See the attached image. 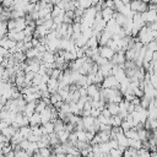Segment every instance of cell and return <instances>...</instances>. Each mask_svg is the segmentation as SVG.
Masks as SVG:
<instances>
[{
    "label": "cell",
    "instance_id": "30",
    "mask_svg": "<svg viewBox=\"0 0 157 157\" xmlns=\"http://www.w3.org/2000/svg\"><path fill=\"white\" fill-rule=\"evenodd\" d=\"M150 98H147V97H145V96H142L141 98H140V107H142V108H145V109H147V107H148V104H150Z\"/></svg>",
    "mask_w": 157,
    "mask_h": 157
},
{
    "label": "cell",
    "instance_id": "12",
    "mask_svg": "<svg viewBox=\"0 0 157 157\" xmlns=\"http://www.w3.org/2000/svg\"><path fill=\"white\" fill-rule=\"evenodd\" d=\"M105 109L110 113V115H117L119 113V107L117 103H113V102H107L105 104Z\"/></svg>",
    "mask_w": 157,
    "mask_h": 157
},
{
    "label": "cell",
    "instance_id": "7",
    "mask_svg": "<svg viewBox=\"0 0 157 157\" xmlns=\"http://www.w3.org/2000/svg\"><path fill=\"white\" fill-rule=\"evenodd\" d=\"M36 103H37V101H33V102H28V103H26V105H25V108H23V112H22V113H23L27 118H29V117L34 113Z\"/></svg>",
    "mask_w": 157,
    "mask_h": 157
},
{
    "label": "cell",
    "instance_id": "45",
    "mask_svg": "<svg viewBox=\"0 0 157 157\" xmlns=\"http://www.w3.org/2000/svg\"><path fill=\"white\" fill-rule=\"evenodd\" d=\"M56 157H65V153H55Z\"/></svg>",
    "mask_w": 157,
    "mask_h": 157
},
{
    "label": "cell",
    "instance_id": "29",
    "mask_svg": "<svg viewBox=\"0 0 157 157\" xmlns=\"http://www.w3.org/2000/svg\"><path fill=\"white\" fill-rule=\"evenodd\" d=\"M98 147H99L101 153H109V151H110V148H109V146H108L107 142H101V144H98Z\"/></svg>",
    "mask_w": 157,
    "mask_h": 157
},
{
    "label": "cell",
    "instance_id": "20",
    "mask_svg": "<svg viewBox=\"0 0 157 157\" xmlns=\"http://www.w3.org/2000/svg\"><path fill=\"white\" fill-rule=\"evenodd\" d=\"M39 54V52L37 50V48H31L25 52V55H26V59H33V58H37Z\"/></svg>",
    "mask_w": 157,
    "mask_h": 157
},
{
    "label": "cell",
    "instance_id": "22",
    "mask_svg": "<svg viewBox=\"0 0 157 157\" xmlns=\"http://www.w3.org/2000/svg\"><path fill=\"white\" fill-rule=\"evenodd\" d=\"M17 131H18L25 139H27L28 135H31V126H29V125H27V126H21V128H18Z\"/></svg>",
    "mask_w": 157,
    "mask_h": 157
},
{
    "label": "cell",
    "instance_id": "17",
    "mask_svg": "<svg viewBox=\"0 0 157 157\" xmlns=\"http://www.w3.org/2000/svg\"><path fill=\"white\" fill-rule=\"evenodd\" d=\"M69 134H70V132H67L66 130H61V131L56 132V136H58V140H59V142H60V144H65V142H67V139H69Z\"/></svg>",
    "mask_w": 157,
    "mask_h": 157
},
{
    "label": "cell",
    "instance_id": "46",
    "mask_svg": "<svg viewBox=\"0 0 157 157\" xmlns=\"http://www.w3.org/2000/svg\"><path fill=\"white\" fill-rule=\"evenodd\" d=\"M4 71H5V69H4V67L0 65V75H2V74H4Z\"/></svg>",
    "mask_w": 157,
    "mask_h": 157
},
{
    "label": "cell",
    "instance_id": "21",
    "mask_svg": "<svg viewBox=\"0 0 157 157\" xmlns=\"http://www.w3.org/2000/svg\"><path fill=\"white\" fill-rule=\"evenodd\" d=\"M53 123V125H54V132L56 134V132H59V131H61V130H64V123L60 120V119H55L54 121H52Z\"/></svg>",
    "mask_w": 157,
    "mask_h": 157
},
{
    "label": "cell",
    "instance_id": "14",
    "mask_svg": "<svg viewBox=\"0 0 157 157\" xmlns=\"http://www.w3.org/2000/svg\"><path fill=\"white\" fill-rule=\"evenodd\" d=\"M115 140H117V142H118V146H121V147H124V148L128 147V137H125L124 132L118 134V135L115 136Z\"/></svg>",
    "mask_w": 157,
    "mask_h": 157
},
{
    "label": "cell",
    "instance_id": "36",
    "mask_svg": "<svg viewBox=\"0 0 157 157\" xmlns=\"http://www.w3.org/2000/svg\"><path fill=\"white\" fill-rule=\"evenodd\" d=\"M90 115L93 117V118H97L98 115H101V110L97 109V108H91V110H90Z\"/></svg>",
    "mask_w": 157,
    "mask_h": 157
},
{
    "label": "cell",
    "instance_id": "13",
    "mask_svg": "<svg viewBox=\"0 0 157 157\" xmlns=\"http://www.w3.org/2000/svg\"><path fill=\"white\" fill-rule=\"evenodd\" d=\"M94 119H96V118H93V117H91V115L81 117V123H82V125H83V130H86L87 128H90L91 125H93Z\"/></svg>",
    "mask_w": 157,
    "mask_h": 157
},
{
    "label": "cell",
    "instance_id": "41",
    "mask_svg": "<svg viewBox=\"0 0 157 157\" xmlns=\"http://www.w3.org/2000/svg\"><path fill=\"white\" fill-rule=\"evenodd\" d=\"M7 54H9V52H7V50H6L5 48L0 47V56H1V58H5V56H6Z\"/></svg>",
    "mask_w": 157,
    "mask_h": 157
},
{
    "label": "cell",
    "instance_id": "1",
    "mask_svg": "<svg viewBox=\"0 0 157 157\" xmlns=\"http://www.w3.org/2000/svg\"><path fill=\"white\" fill-rule=\"evenodd\" d=\"M102 88H114V90H119V82L115 80V77L113 75H109L107 77L103 78L102 83H101Z\"/></svg>",
    "mask_w": 157,
    "mask_h": 157
},
{
    "label": "cell",
    "instance_id": "35",
    "mask_svg": "<svg viewBox=\"0 0 157 157\" xmlns=\"http://www.w3.org/2000/svg\"><path fill=\"white\" fill-rule=\"evenodd\" d=\"M107 144H108V146H109L110 150L112 148H118V142H117L115 139H109V141H107Z\"/></svg>",
    "mask_w": 157,
    "mask_h": 157
},
{
    "label": "cell",
    "instance_id": "34",
    "mask_svg": "<svg viewBox=\"0 0 157 157\" xmlns=\"http://www.w3.org/2000/svg\"><path fill=\"white\" fill-rule=\"evenodd\" d=\"M59 112H63V113H70V105H69V103L64 102V103H63V105L60 107Z\"/></svg>",
    "mask_w": 157,
    "mask_h": 157
},
{
    "label": "cell",
    "instance_id": "16",
    "mask_svg": "<svg viewBox=\"0 0 157 157\" xmlns=\"http://www.w3.org/2000/svg\"><path fill=\"white\" fill-rule=\"evenodd\" d=\"M29 126H33V125H40V117H39V113H33L29 118Z\"/></svg>",
    "mask_w": 157,
    "mask_h": 157
},
{
    "label": "cell",
    "instance_id": "37",
    "mask_svg": "<svg viewBox=\"0 0 157 157\" xmlns=\"http://www.w3.org/2000/svg\"><path fill=\"white\" fill-rule=\"evenodd\" d=\"M53 20V23L54 25H61V23H64V18H63V16H58V17H53L52 18Z\"/></svg>",
    "mask_w": 157,
    "mask_h": 157
},
{
    "label": "cell",
    "instance_id": "11",
    "mask_svg": "<svg viewBox=\"0 0 157 157\" xmlns=\"http://www.w3.org/2000/svg\"><path fill=\"white\" fill-rule=\"evenodd\" d=\"M26 28V21H25V17H21V18H15V32H20V31H23Z\"/></svg>",
    "mask_w": 157,
    "mask_h": 157
},
{
    "label": "cell",
    "instance_id": "19",
    "mask_svg": "<svg viewBox=\"0 0 157 157\" xmlns=\"http://www.w3.org/2000/svg\"><path fill=\"white\" fill-rule=\"evenodd\" d=\"M98 45H99V43H98L97 37L92 36V37H90V38L87 39V43H86V47H87V48H97Z\"/></svg>",
    "mask_w": 157,
    "mask_h": 157
},
{
    "label": "cell",
    "instance_id": "39",
    "mask_svg": "<svg viewBox=\"0 0 157 157\" xmlns=\"http://www.w3.org/2000/svg\"><path fill=\"white\" fill-rule=\"evenodd\" d=\"M39 139H40V136H37V135L31 134V135H28V137L26 140H28L29 142H37V141H39Z\"/></svg>",
    "mask_w": 157,
    "mask_h": 157
},
{
    "label": "cell",
    "instance_id": "3",
    "mask_svg": "<svg viewBox=\"0 0 157 157\" xmlns=\"http://www.w3.org/2000/svg\"><path fill=\"white\" fill-rule=\"evenodd\" d=\"M98 54L101 58H104L107 60H110L112 56L114 55V50L110 49L107 45H98Z\"/></svg>",
    "mask_w": 157,
    "mask_h": 157
},
{
    "label": "cell",
    "instance_id": "6",
    "mask_svg": "<svg viewBox=\"0 0 157 157\" xmlns=\"http://www.w3.org/2000/svg\"><path fill=\"white\" fill-rule=\"evenodd\" d=\"M42 63H44V64H53L54 63V60H55V54L54 53H52V52H48V50H45L44 53H42Z\"/></svg>",
    "mask_w": 157,
    "mask_h": 157
},
{
    "label": "cell",
    "instance_id": "5",
    "mask_svg": "<svg viewBox=\"0 0 157 157\" xmlns=\"http://www.w3.org/2000/svg\"><path fill=\"white\" fill-rule=\"evenodd\" d=\"M16 45V42L15 40H12V39H9L6 36L5 37H2V38H0V47H2V48H5L6 50H10L11 48H13Z\"/></svg>",
    "mask_w": 157,
    "mask_h": 157
},
{
    "label": "cell",
    "instance_id": "23",
    "mask_svg": "<svg viewBox=\"0 0 157 157\" xmlns=\"http://www.w3.org/2000/svg\"><path fill=\"white\" fill-rule=\"evenodd\" d=\"M123 119L117 114V115H112L110 117V126H120Z\"/></svg>",
    "mask_w": 157,
    "mask_h": 157
},
{
    "label": "cell",
    "instance_id": "9",
    "mask_svg": "<svg viewBox=\"0 0 157 157\" xmlns=\"http://www.w3.org/2000/svg\"><path fill=\"white\" fill-rule=\"evenodd\" d=\"M16 131H17V130H16L13 126L9 125L7 128H5L4 130H1L0 132H1V135H2V136L6 139V140H9V141H10V139H11V137H12V136L16 134Z\"/></svg>",
    "mask_w": 157,
    "mask_h": 157
},
{
    "label": "cell",
    "instance_id": "25",
    "mask_svg": "<svg viewBox=\"0 0 157 157\" xmlns=\"http://www.w3.org/2000/svg\"><path fill=\"white\" fill-rule=\"evenodd\" d=\"M124 135H125V137L131 139V140H136V139H137V131H136V130H134L132 128H131V129H129L128 131H125V132H124Z\"/></svg>",
    "mask_w": 157,
    "mask_h": 157
},
{
    "label": "cell",
    "instance_id": "44",
    "mask_svg": "<svg viewBox=\"0 0 157 157\" xmlns=\"http://www.w3.org/2000/svg\"><path fill=\"white\" fill-rule=\"evenodd\" d=\"M4 157H15V153H13V151H10L9 153L4 155Z\"/></svg>",
    "mask_w": 157,
    "mask_h": 157
},
{
    "label": "cell",
    "instance_id": "42",
    "mask_svg": "<svg viewBox=\"0 0 157 157\" xmlns=\"http://www.w3.org/2000/svg\"><path fill=\"white\" fill-rule=\"evenodd\" d=\"M7 126H9V124H7L5 120H0V131H1V130H4V129H5V128H7Z\"/></svg>",
    "mask_w": 157,
    "mask_h": 157
},
{
    "label": "cell",
    "instance_id": "33",
    "mask_svg": "<svg viewBox=\"0 0 157 157\" xmlns=\"http://www.w3.org/2000/svg\"><path fill=\"white\" fill-rule=\"evenodd\" d=\"M40 83H42V76H39L38 74H36L34 77H33V80H32V86L38 87Z\"/></svg>",
    "mask_w": 157,
    "mask_h": 157
},
{
    "label": "cell",
    "instance_id": "24",
    "mask_svg": "<svg viewBox=\"0 0 157 157\" xmlns=\"http://www.w3.org/2000/svg\"><path fill=\"white\" fill-rule=\"evenodd\" d=\"M47 107V103L42 99H37V103H36V108H34V112L36 113H40L44 108Z\"/></svg>",
    "mask_w": 157,
    "mask_h": 157
},
{
    "label": "cell",
    "instance_id": "28",
    "mask_svg": "<svg viewBox=\"0 0 157 157\" xmlns=\"http://www.w3.org/2000/svg\"><path fill=\"white\" fill-rule=\"evenodd\" d=\"M61 70L60 69H56V67H54V69H52V72H50V75H49V77L50 78H55V80H58L59 78V76L61 75Z\"/></svg>",
    "mask_w": 157,
    "mask_h": 157
},
{
    "label": "cell",
    "instance_id": "38",
    "mask_svg": "<svg viewBox=\"0 0 157 157\" xmlns=\"http://www.w3.org/2000/svg\"><path fill=\"white\" fill-rule=\"evenodd\" d=\"M108 61H109V60H107V59H104V58H101V56H98V58H97V60H96L94 63H96L98 66H102V65L107 64Z\"/></svg>",
    "mask_w": 157,
    "mask_h": 157
},
{
    "label": "cell",
    "instance_id": "40",
    "mask_svg": "<svg viewBox=\"0 0 157 157\" xmlns=\"http://www.w3.org/2000/svg\"><path fill=\"white\" fill-rule=\"evenodd\" d=\"M101 115H103V117H105V118H110L112 115H110V113L105 109V108H103L102 110H101Z\"/></svg>",
    "mask_w": 157,
    "mask_h": 157
},
{
    "label": "cell",
    "instance_id": "8",
    "mask_svg": "<svg viewBox=\"0 0 157 157\" xmlns=\"http://www.w3.org/2000/svg\"><path fill=\"white\" fill-rule=\"evenodd\" d=\"M112 67H113V65L110 64V61H108L107 64H104L102 66H98V71L103 75V77H107V76L112 75Z\"/></svg>",
    "mask_w": 157,
    "mask_h": 157
},
{
    "label": "cell",
    "instance_id": "15",
    "mask_svg": "<svg viewBox=\"0 0 157 157\" xmlns=\"http://www.w3.org/2000/svg\"><path fill=\"white\" fill-rule=\"evenodd\" d=\"M128 147H131L134 150H140V148H142V141H140L139 139H136V140L128 139Z\"/></svg>",
    "mask_w": 157,
    "mask_h": 157
},
{
    "label": "cell",
    "instance_id": "4",
    "mask_svg": "<svg viewBox=\"0 0 157 157\" xmlns=\"http://www.w3.org/2000/svg\"><path fill=\"white\" fill-rule=\"evenodd\" d=\"M39 117H40V125L50 121L52 119V105H47L40 113H39Z\"/></svg>",
    "mask_w": 157,
    "mask_h": 157
},
{
    "label": "cell",
    "instance_id": "32",
    "mask_svg": "<svg viewBox=\"0 0 157 157\" xmlns=\"http://www.w3.org/2000/svg\"><path fill=\"white\" fill-rule=\"evenodd\" d=\"M18 146H20V148L21 150H23V151H27L28 148H29V146H31V142L28 141V140H22L20 144H18Z\"/></svg>",
    "mask_w": 157,
    "mask_h": 157
},
{
    "label": "cell",
    "instance_id": "2",
    "mask_svg": "<svg viewBox=\"0 0 157 157\" xmlns=\"http://www.w3.org/2000/svg\"><path fill=\"white\" fill-rule=\"evenodd\" d=\"M141 18L145 23H152L157 22V16H156V10H146L145 12L141 13Z\"/></svg>",
    "mask_w": 157,
    "mask_h": 157
},
{
    "label": "cell",
    "instance_id": "31",
    "mask_svg": "<svg viewBox=\"0 0 157 157\" xmlns=\"http://www.w3.org/2000/svg\"><path fill=\"white\" fill-rule=\"evenodd\" d=\"M145 47H146L148 50H151V52H156V50H157V42H156V39L151 40V42L147 43Z\"/></svg>",
    "mask_w": 157,
    "mask_h": 157
},
{
    "label": "cell",
    "instance_id": "10",
    "mask_svg": "<svg viewBox=\"0 0 157 157\" xmlns=\"http://www.w3.org/2000/svg\"><path fill=\"white\" fill-rule=\"evenodd\" d=\"M114 10L113 9H109V7H104L101 10V16H102V20H104L105 22L110 18H113V15H114Z\"/></svg>",
    "mask_w": 157,
    "mask_h": 157
},
{
    "label": "cell",
    "instance_id": "43",
    "mask_svg": "<svg viewBox=\"0 0 157 157\" xmlns=\"http://www.w3.org/2000/svg\"><path fill=\"white\" fill-rule=\"evenodd\" d=\"M31 43H32V47H33V48H36V47L39 44L38 39H36V38H32V39H31Z\"/></svg>",
    "mask_w": 157,
    "mask_h": 157
},
{
    "label": "cell",
    "instance_id": "27",
    "mask_svg": "<svg viewBox=\"0 0 157 157\" xmlns=\"http://www.w3.org/2000/svg\"><path fill=\"white\" fill-rule=\"evenodd\" d=\"M7 33V26H6V21H0V38L5 37Z\"/></svg>",
    "mask_w": 157,
    "mask_h": 157
},
{
    "label": "cell",
    "instance_id": "26",
    "mask_svg": "<svg viewBox=\"0 0 157 157\" xmlns=\"http://www.w3.org/2000/svg\"><path fill=\"white\" fill-rule=\"evenodd\" d=\"M38 153L42 156V157H50L52 155V150L50 147H43V148H38Z\"/></svg>",
    "mask_w": 157,
    "mask_h": 157
},
{
    "label": "cell",
    "instance_id": "18",
    "mask_svg": "<svg viewBox=\"0 0 157 157\" xmlns=\"http://www.w3.org/2000/svg\"><path fill=\"white\" fill-rule=\"evenodd\" d=\"M64 13H65V11H64L63 9H60V7H58L56 5H54L53 9H52V11H50L52 18H53V17H58V16H64Z\"/></svg>",
    "mask_w": 157,
    "mask_h": 157
}]
</instances>
